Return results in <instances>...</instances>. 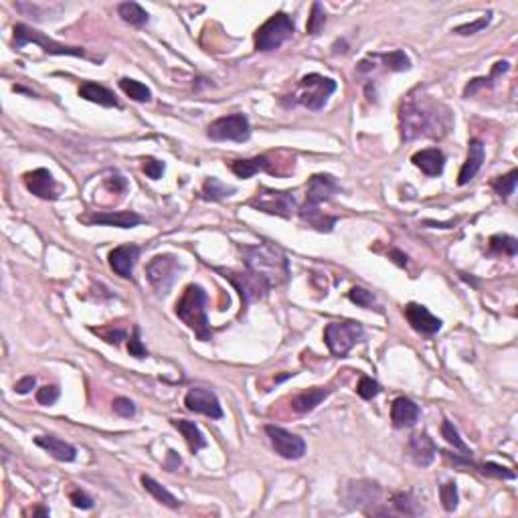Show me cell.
I'll list each match as a JSON object with an SVG mask.
<instances>
[{"label":"cell","mask_w":518,"mask_h":518,"mask_svg":"<svg viewBox=\"0 0 518 518\" xmlns=\"http://www.w3.org/2000/svg\"><path fill=\"white\" fill-rule=\"evenodd\" d=\"M401 136L403 140L444 138L454 126V118L441 101L432 98H409L401 103Z\"/></svg>","instance_id":"obj_1"},{"label":"cell","mask_w":518,"mask_h":518,"mask_svg":"<svg viewBox=\"0 0 518 518\" xmlns=\"http://www.w3.org/2000/svg\"><path fill=\"white\" fill-rule=\"evenodd\" d=\"M245 267L269 283V288L281 286L290 278V266L280 247L271 243H259L253 247H241Z\"/></svg>","instance_id":"obj_2"},{"label":"cell","mask_w":518,"mask_h":518,"mask_svg":"<svg viewBox=\"0 0 518 518\" xmlns=\"http://www.w3.org/2000/svg\"><path fill=\"white\" fill-rule=\"evenodd\" d=\"M205 304H207V292L196 283L186 286L182 298L176 302V316L195 332L198 340H210L213 334Z\"/></svg>","instance_id":"obj_3"},{"label":"cell","mask_w":518,"mask_h":518,"mask_svg":"<svg viewBox=\"0 0 518 518\" xmlns=\"http://www.w3.org/2000/svg\"><path fill=\"white\" fill-rule=\"evenodd\" d=\"M334 91H337V81L334 79L318 75V73H310V75L300 79L298 89L292 96L294 98L292 103H302V106H306L310 110H320Z\"/></svg>","instance_id":"obj_4"},{"label":"cell","mask_w":518,"mask_h":518,"mask_svg":"<svg viewBox=\"0 0 518 518\" xmlns=\"http://www.w3.org/2000/svg\"><path fill=\"white\" fill-rule=\"evenodd\" d=\"M294 35V21L288 14H274L255 33V49L257 51H276Z\"/></svg>","instance_id":"obj_5"},{"label":"cell","mask_w":518,"mask_h":518,"mask_svg":"<svg viewBox=\"0 0 518 518\" xmlns=\"http://www.w3.org/2000/svg\"><path fill=\"white\" fill-rule=\"evenodd\" d=\"M363 324L359 322H330L324 328V340L334 356H347L350 349L363 338Z\"/></svg>","instance_id":"obj_6"},{"label":"cell","mask_w":518,"mask_h":518,"mask_svg":"<svg viewBox=\"0 0 518 518\" xmlns=\"http://www.w3.org/2000/svg\"><path fill=\"white\" fill-rule=\"evenodd\" d=\"M28 43L39 45L43 51L49 53V55L85 57V51L84 49H79V47H65V45H61V43L49 39L47 35H43L39 30L27 27V25H21V23L14 25V45H16L18 49H23V47L28 45Z\"/></svg>","instance_id":"obj_7"},{"label":"cell","mask_w":518,"mask_h":518,"mask_svg":"<svg viewBox=\"0 0 518 518\" xmlns=\"http://www.w3.org/2000/svg\"><path fill=\"white\" fill-rule=\"evenodd\" d=\"M207 134L210 140L217 142H245L252 136V126L243 113H233L215 120L207 130Z\"/></svg>","instance_id":"obj_8"},{"label":"cell","mask_w":518,"mask_h":518,"mask_svg":"<svg viewBox=\"0 0 518 518\" xmlns=\"http://www.w3.org/2000/svg\"><path fill=\"white\" fill-rule=\"evenodd\" d=\"M249 207L264 210L269 215H280L283 219H290L295 209V201L292 193L286 191H271V188H259L257 195L249 201Z\"/></svg>","instance_id":"obj_9"},{"label":"cell","mask_w":518,"mask_h":518,"mask_svg":"<svg viewBox=\"0 0 518 518\" xmlns=\"http://www.w3.org/2000/svg\"><path fill=\"white\" fill-rule=\"evenodd\" d=\"M181 271L179 259L174 255H156L154 259L146 267V276L148 281L152 283L158 294H167L170 286L174 283L176 276Z\"/></svg>","instance_id":"obj_10"},{"label":"cell","mask_w":518,"mask_h":518,"mask_svg":"<svg viewBox=\"0 0 518 518\" xmlns=\"http://www.w3.org/2000/svg\"><path fill=\"white\" fill-rule=\"evenodd\" d=\"M217 271L223 274L225 280H229L237 288L239 295H241L245 306L249 302H253V300L266 298V294L269 292V283L266 280H261L259 276L252 274L249 269L245 274H235V271H227V269H217Z\"/></svg>","instance_id":"obj_11"},{"label":"cell","mask_w":518,"mask_h":518,"mask_svg":"<svg viewBox=\"0 0 518 518\" xmlns=\"http://www.w3.org/2000/svg\"><path fill=\"white\" fill-rule=\"evenodd\" d=\"M266 434L274 449L286 460H300L306 454V444L300 435L290 434L278 425H266Z\"/></svg>","instance_id":"obj_12"},{"label":"cell","mask_w":518,"mask_h":518,"mask_svg":"<svg viewBox=\"0 0 518 518\" xmlns=\"http://www.w3.org/2000/svg\"><path fill=\"white\" fill-rule=\"evenodd\" d=\"M184 405L188 411H195L201 415H207L210 420H221L223 417V409L221 403L217 399V395L209 389H203V387H195L186 393L184 397Z\"/></svg>","instance_id":"obj_13"},{"label":"cell","mask_w":518,"mask_h":518,"mask_svg":"<svg viewBox=\"0 0 518 518\" xmlns=\"http://www.w3.org/2000/svg\"><path fill=\"white\" fill-rule=\"evenodd\" d=\"M25 186L39 198L45 201H55L59 196V186H57L53 174L47 169H37L25 174Z\"/></svg>","instance_id":"obj_14"},{"label":"cell","mask_w":518,"mask_h":518,"mask_svg":"<svg viewBox=\"0 0 518 518\" xmlns=\"http://www.w3.org/2000/svg\"><path fill=\"white\" fill-rule=\"evenodd\" d=\"M405 318L413 330H417L421 334H427V337H434L441 328V320L435 318L434 314L421 304H407Z\"/></svg>","instance_id":"obj_15"},{"label":"cell","mask_w":518,"mask_h":518,"mask_svg":"<svg viewBox=\"0 0 518 518\" xmlns=\"http://www.w3.org/2000/svg\"><path fill=\"white\" fill-rule=\"evenodd\" d=\"M338 193L337 181L330 174H316L308 182L306 193V205L308 207H320L324 201H330Z\"/></svg>","instance_id":"obj_16"},{"label":"cell","mask_w":518,"mask_h":518,"mask_svg":"<svg viewBox=\"0 0 518 518\" xmlns=\"http://www.w3.org/2000/svg\"><path fill=\"white\" fill-rule=\"evenodd\" d=\"M79 221L85 223L108 225V227H120V229H130L142 223V217L134 210H106V213H94L89 217H79Z\"/></svg>","instance_id":"obj_17"},{"label":"cell","mask_w":518,"mask_h":518,"mask_svg":"<svg viewBox=\"0 0 518 518\" xmlns=\"http://www.w3.org/2000/svg\"><path fill=\"white\" fill-rule=\"evenodd\" d=\"M140 257V247L138 245H120L116 247L112 253H110V266L112 269L122 276V278H132V271H134V266Z\"/></svg>","instance_id":"obj_18"},{"label":"cell","mask_w":518,"mask_h":518,"mask_svg":"<svg viewBox=\"0 0 518 518\" xmlns=\"http://www.w3.org/2000/svg\"><path fill=\"white\" fill-rule=\"evenodd\" d=\"M381 498V486L373 480H352L347 488V500L356 506L375 505Z\"/></svg>","instance_id":"obj_19"},{"label":"cell","mask_w":518,"mask_h":518,"mask_svg":"<svg viewBox=\"0 0 518 518\" xmlns=\"http://www.w3.org/2000/svg\"><path fill=\"white\" fill-rule=\"evenodd\" d=\"M420 415H421L420 407L415 405L411 399H407V397H397V399L393 401L391 421L397 429L413 427V425L417 423V420H420Z\"/></svg>","instance_id":"obj_20"},{"label":"cell","mask_w":518,"mask_h":518,"mask_svg":"<svg viewBox=\"0 0 518 518\" xmlns=\"http://www.w3.org/2000/svg\"><path fill=\"white\" fill-rule=\"evenodd\" d=\"M411 162L421 170L425 172L427 176H439L444 172V167H446V156L439 148H427V150H420L415 152Z\"/></svg>","instance_id":"obj_21"},{"label":"cell","mask_w":518,"mask_h":518,"mask_svg":"<svg viewBox=\"0 0 518 518\" xmlns=\"http://www.w3.org/2000/svg\"><path fill=\"white\" fill-rule=\"evenodd\" d=\"M437 448L427 434H415L409 439V456L417 466H429L434 462Z\"/></svg>","instance_id":"obj_22"},{"label":"cell","mask_w":518,"mask_h":518,"mask_svg":"<svg viewBox=\"0 0 518 518\" xmlns=\"http://www.w3.org/2000/svg\"><path fill=\"white\" fill-rule=\"evenodd\" d=\"M484 156H486V150H484L482 140L470 142V146H468V160L463 162L462 170H460V174H458V184H460V186L468 184V182L476 176L478 170L482 169Z\"/></svg>","instance_id":"obj_23"},{"label":"cell","mask_w":518,"mask_h":518,"mask_svg":"<svg viewBox=\"0 0 518 518\" xmlns=\"http://www.w3.org/2000/svg\"><path fill=\"white\" fill-rule=\"evenodd\" d=\"M35 444L45 451H49L59 462H73L77 456V451L71 444L59 439V437H53V435H39V437H35Z\"/></svg>","instance_id":"obj_24"},{"label":"cell","mask_w":518,"mask_h":518,"mask_svg":"<svg viewBox=\"0 0 518 518\" xmlns=\"http://www.w3.org/2000/svg\"><path fill=\"white\" fill-rule=\"evenodd\" d=\"M79 96L87 101H94V103H99L103 108H118V99L113 96L112 91L103 85L94 84V81H85L81 87H79Z\"/></svg>","instance_id":"obj_25"},{"label":"cell","mask_w":518,"mask_h":518,"mask_svg":"<svg viewBox=\"0 0 518 518\" xmlns=\"http://www.w3.org/2000/svg\"><path fill=\"white\" fill-rule=\"evenodd\" d=\"M300 219L304 221V223H308L310 227H314L316 231H322V233H330L332 231V227L337 225V217H328V215H324L320 207H308V205H304L302 209H300Z\"/></svg>","instance_id":"obj_26"},{"label":"cell","mask_w":518,"mask_h":518,"mask_svg":"<svg viewBox=\"0 0 518 518\" xmlns=\"http://www.w3.org/2000/svg\"><path fill=\"white\" fill-rule=\"evenodd\" d=\"M172 425L179 429L182 434V437L186 439L188 448L193 454H196L198 449L207 448V437L203 435V432L196 427L195 421H186V420H172Z\"/></svg>","instance_id":"obj_27"},{"label":"cell","mask_w":518,"mask_h":518,"mask_svg":"<svg viewBox=\"0 0 518 518\" xmlns=\"http://www.w3.org/2000/svg\"><path fill=\"white\" fill-rule=\"evenodd\" d=\"M328 397V391L326 389H308V391H302L295 395L292 399V407H294L298 413H308V411H314L316 407L322 403L324 399Z\"/></svg>","instance_id":"obj_28"},{"label":"cell","mask_w":518,"mask_h":518,"mask_svg":"<svg viewBox=\"0 0 518 518\" xmlns=\"http://www.w3.org/2000/svg\"><path fill=\"white\" fill-rule=\"evenodd\" d=\"M231 170L237 174L239 179H252L255 172L259 170H269V160L267 156H255V158H247V160H235L231 164Z\"/></svg>","instance_id":"obj_29"},{"label":"cell","mask_w":518,"mask_h":518,"mask_svg":"<svg viewBox=\"0 0 518 518\" xmlns=\"http://www.w3.org/2000/svg\"><path fill=\"white\" fill-rule=\"evenodd\" d=\"M142 486L146 488V490L150 492L152 496H154L156 500L160 502V505H164V506H169V508H179L181 506V502H179V498L174 496V494H170L164 486H160L158 482H156L154 478H150V476H142Z\"/></svg>","instance_id":"obj_30"},{"label":"cell","mask_w":518,"mask_h":518,"mask_svg":"<svg viewBox=\"0 0 518 518\" xmlns=\"http://www.w3.org/2000/svg\"><path fill=\"white\" fill-rule=\"evenodd\" d=\"M118 14L122 16V21H126L134 27H144L148 23V13L142 9L138 2H122L118 6Z\"/></svg>","instance_id":"obj_31"},{"label":"cell","mask_w":518,"mask_h":518,"mask_svg":"<svg viewBox=\"0 0 518 518\" xmlns=\"http://www.w3.org/2000/svg\"><path fill=\"white\" fill-rule=\"evenodd\" d=\"M508 63L506 61H498L496 65H494V69H492L490 77H478V79H472L470 84L466 85V89H463V98H470V96H474L478 89H482V87H490L492 81L498 77V75H502L508 71Z\"/></svg>","instance_id":"obj_32"},{"label":"cell","mask_w":518,"mask_h":518,"mask_svg":"<svg viewBox=\"0 0 518 518\" xmlns=\"http://www.w3.org/2000/svg\"><path fill=\"white\" fill-rule=\"evenodd\" d=\"M120 87H122V91L126 94L128 98L134 99V101L144 103V101H150V99H152V91H150L144 84L136 81V79L124 77V79H120Z\"/></svg>","instance_id":"obj_33"},{"label":"cell","mask_w":518,"mask_h":518,"mask_svg":"<svg viewBox=\"0 0 518 518\" xmlns=\"http://www.w3.org/2000/svg\"><path fill=\"white\" fill-rule=\"evenodd\" d=\"M393 505H395V508H397L401 514H407V517H417V514L423 512V508H421L420 502L413 498L411 492H397V494L393 496Z\"/></svg>","instance_id":"obj_34"},{"label":"cell","mask_w":518,"mask_h":518,"mask_svg":"<svg viewBox=\"0 0 518 518\" xmlns=\"http://www.w3.org/2000/svg\"><path fill=\"white\" fill-rule=\"evenodd\" d=\"M377 61H383V65L391 71L411 69V59L405 55V51H391V53H377Z\"/></svg>","instance_id":"obj_35"},{"label":"cell","mask_w":518,"mask_h":518,"mask_svg":"<svg viewBox=\"0 0 518 518\" xmlns=\"http://www.w3.org/2000/svg\"><path fill=\"white\" fill-rule=\"evenodd\" d=\"M233 193H235V188L223 184L219 179H209L205 182V186H203V195L210 198V201H221L225 196H231Z\"/></svg>","instance_id":"obj_36"},{"label":"cell","mask_w":518,"mask_h":518,"mask_svg":"<svg viewBox=\"0 0 518 518\" xmlns=\"http://www.w3.org/2000/svg\"><path fill=\"white\" fill-rule=\"evenodd\" d=\"M518 182V170H510L506 176H500L498 181L494 182V191L496 195L502 196V198H508L510 195H514V188H517Z\"/></svg>","instance_id":"obj_37"},{"label":"cell","mask_w":518,"mask_h":518,"mask_svg":"<svg viewBox=\"0 0 518 518\" xmlns=\"http://www.w3.org/2000/svg\"><path fill=\"white\" fill-rule=\"evenodd\" d=\"M441 435H444V437L448 439V441L451 444V446H454V448L460 449L463 456L472 458V451H470V448H468V446L463 444L462 437H460V434H458V429H456V427L451 425V421L446 420L444 423H441Z\"/></svg>","instance_id":"obj_38"},{"label":"cell","mask_w":518,"mask_h":518,"mask_svg":"<svg viewBox=\"0 0 518 518\" xmlns=\"http://www.w3.org/2000/svg\"><path fill=\"white\" fill-rule=\"evenodd\" d=\"M490 249L496 253H505V255H517L518 241L510 235H494L490 239Z\"/></svg>","instance_id":"obj_39"},{"label":"cell","mask_w":518,"mask_h":518,"mask_svg":"<svg viewBox=\"0 0 518 518\" xmlns=\"http://www.w3.org/2000/svg\"><path fill=\"white\" fill-rule=\"evenodd\" d=\"M439 498H441V506L448 510V512H454L458 508V486L456 482H446L444 486H439Z\"/></svg>","instance_id":"obj_40"},{"label":"cell","mask_w":518,"mask_h":518,"mask_svg":"<svg viewBox=\"0 0 518 518\" xmlns=\"http://www.w3.org/2000/svg\"><path fill=\"white\" fill-rule=\"evenodd\" d=\"M326 25V13H324L322 4L320 2H314L312 4V13H310V18H308V35H318L320 30L324 28Z\"/></svg>","instance_id":"obj_41"},{"label":"cell","mask_w":518,"mask_h":518,"mask_svg":"<svg viewBox=\"0 0 518 518\" xmlns=\"http://www.w3.org/2000/svg\"><path fill=\"white\" fill-rule=\"evenodd\" d=\"M349 298L350 302L359 304L361 308H373L375 302H377V298L373 295V292H368V290H364V288H352L349 292Z\"/></svg>","instance_id":"obj_42"},{"label":"cell","mask_w":518,"mask_h":518,"mask_svg":"<svg viewBox=\"0 0 518 518\" xmlns=\"http://www.w3.org/2000/svg\"><path fill=\"white\" fill-rule=\"evenodd\" d=\"M492 21V13L484 14L482 18H478L474 23H468V25H460V27L454 28L456 35H474V33H480L482 28H486L490 25Z\"/></svg>","instance_id":"obj_43"},{"label":"cell","mask_w":518,"mask_h":518,"mask_svg":"<svg viewBox=\"0 0 518 518\" xmlns=\"http://www.w3.org/2000/svg\"><path fill=\"white\" fill-rule=\"evenodd\" d=\"M476 468H480V472L486 474V476H496L502 478V480H514V472L508 470V468H505V466H498V463L486 462L482 463V466H476Z\"/></svg>","instance_id":"obj_44"},{"label":"cell","mask_w":518,"mask_h":518,"mask_svg":"<svg viewBox=\"0 0 518 518\" xmlns=\"http://www.w3.org/2000/svg\"><path fill=\"white\" fill-rule=\"evenodd\" d=\"M356 393L363 397V399H373V397H377L378 393H381V385H378L377 381H373L371 377H363L359 381V387H356Z\"/></svg>","instance_id":"obj_45"},{"label":"cell","mask_w":518,"mask_h":518,"mask_svg":"<svg viewBox=\"0 0 518 518\" xmlns=\"http://www.w3.org/2000/svg\"><path fill=\"white\" fill-rule=\"evenodd\" d=\"M112 409L113 413H118L120 417H132V415L136 413V405H134L130 399H126V397H118V399H113Z\"/></svg>","instance_id":"obj_46"},{"label":"cell","mask_w":518,"mask_h":518,"mask_svg":"<svg viewBox=\"0 0 518 518\" xmlns=\"http://www.w3.org/2000/svg\"><path fill=\"white\" fill-rule=\"evenodd\" d=\"M57 399H59V389H57L55 385H47V387H43L37 391V401L41 403V405H53Z\"/></svg>","instance_id":"obj_47"},{"label":"cell","mask_w":518,"mask_h":518,"mask_svg":"<svg viewBox=\"0 0 518 518\" xmlns=\"http://www.w3.org/2000/svg\"><path fill=\"white\" fill-rule=\"evenodd\" d=\"M138 334H140V330L136 328V330H134V337L128 340V350H130V354H132V356H136V359H144L148 352H146V347L142 344V340Z\"/></svg>","instance_id":"obj_48"},{"label":"cell","mask_w":518,"mask_h":518,"mask_svg":"<svg viewBox=\"0 0 518 518\" xmlns=\"http://www.w3.org/2000/svg\"><path fill=\"white\" fill-rule=\"evenodd\" d=\"M144 172H146V176H148V179L158 181V179L162 176V172H164V164H162L160 160L148 158V160H144Z\"/></svg>","instance_id":"obj_49"},{"label":"cell","mask_w":518,"mask_h":518,"mask_svg":"<svg viewBox=\"0 0 518 518\" xmlns=\"http://www.w3.org/2000/svg\"><path fill=\"white\" fill-rule=\"evenodd\" d=\"M69 500H71V505L75 506V508H81V510H89V508L94 506V500H91V496H87L84 490H73V492H71Z\"/></svg>","instance_id":"obj_50"},{"label":"cell","mask_w":518,"mask_h":518,"mask_svg":"<svg viewBox=\"0 0 518 518\" xmlns=\"http://www.w3.org/2000/svg\"><path fill=\"white\" fill-rule=\"evenodd\" d=\"M94 332L99 334V337H103V340L110 342V344H118L120 340H126V330H96L94 328Z\"/></svg>","instance_id":"obj_51"},{"label":"cell","mask_w":518,"mask_h":518,"mask_svg":"<svg viewBox=\"0 0 518 518\" xmlns=\"http://www.w3.org/2000/svg\"><path fill=\"white\" fill-rule=\"evenodd\" d=\"M35 383H37V378L35 377H23L16 385H14V391L18 393V395H27V393H30V389L35 387Z\"/></svg>","instance_id":"obj_52"},{"label":"cell","mask_w":518,"mask_h":518,"mask_svg":"<svg viewBox=\"0 0 518 518\" xmlns=\"http://www.w3.org/2000/svg\"><path fill=\"white\" fill-rule=\"evenodd\" d=\"M106 186L110 188V191H113V193H124L126 191V186H128V182L126 179H122V176H112V179H108L106 181Z\"/></svg>","instance_id":"obj_53"},{"label":"cell","mask_w":518,"mask_h":518,"mask_svg":"<svg viewBox=\"0 0 518 518\" xmlns=\"http://www.w3.org/2000/svg\"><path fill=\"white\" fill-rule=\"evenodd\" d=\"M181 466V458H179V454L176 451H169V463H167V470L169 472H174V468H179Z\"/></svg>","instance_id":"obj_54"},{"label":"cell","mask_w":518,"mask_h":518,"mask_svg":"<svg viewBox=\"0 0 518 518\" xmlns=\"http://www.w3.org/2000/svg\"><path fill=\"white\" fill-rule=\"evenodd\" d=\"M389 257H395V264H399V266H407V255H405V253L393 249V252L389 253Z\"/></svg>","instance_id":"obj_55"}]
</instances>
